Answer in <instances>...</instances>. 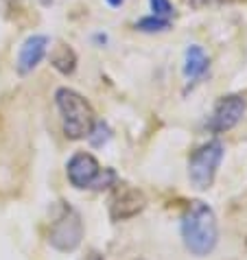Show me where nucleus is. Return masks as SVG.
I'll use <instances>...</instances> for the list:
<instances>
[{"instance_id": "9d476101", "label": "nucleus", "mask_w": 247, "mask_h": 260, "mask_svg": "<svg viewBox=\"0 0 247 260\" xmlns=\"http://www.w3.org/2000/svg\"><path fill=\"white\" fill-rule=\"evenodd\" d=\"M50 63H53V68L57 72H61V75H72L77 68V55L70 46L59 44L53 50V55H50Z\"/></svg>"}, {"instance_id": "39448f33", "label": "nucleus", "mask_w": 247, "mask_h": 260, "mask_svg": "<svg viewBox=\"0 0 247 260\" xmlns=\"http://www.w3.org/2000/svg\"><path fill=\"white\" fill-rule=\"evenodd\" d=\"M83 238V221L79 212L70 206L61 208V214L55 219V223L50 225L48 232V243L50 247H55L57 251H75L81 245Z\"/></svg>"}, {"instance_id": "423d86ee", "label": "nucleus", "mask_w": 247, "mask_h": 260, "mask_svg": "<svg viewBox=\"0 0 247 260\" xmlns=\"http://www.w3.org/2000/svg\"><path fill=\"white\" fill-rule=\"evenodd\" d=\"M245 112H247V101L241 94H228L219 99V103L214 105V110L206 122V129L210 134H225L243 120Z\"/></svg>"}, {"instance_id": "20e7f679", "label": "nucleus", "mask_w": 247, "mask_h": 260, "mask_svg": "<svg viewBox=\"0 0 247 260\" xmlns=\"http://www.w3.org/2000/svg\"><path fill=\"white\" fill-rule=\"evenodd\" d=\"M225 147L221 140H210L201 144L197 151H193L188 160V179L197 190H208L214 184L217 171L223 162Z\"/></svg>"}, {"instance_id": "f3484780", "label": "nucleus", "mask_w": 247, "mask_h": 260, "mask_svg": "<svg viewBox=\"0 0 247 260\" xmlns=\"http://www.w3.org/2000/svg\"><path fill=\"white\" fill-rule=\"evenodd\" d=\"M38 3H40L42 7H50V5H53V3H55V0H38Z\"/></svg>"}, {"instance_id": "dca6fc26", "label": "nucleus", "mask_w": 247, "mask_h": 260, "mask_svg": "<svg viewBox=\"0 0 247 260\" xmlns=\"http://www.w3.org/2000/svg\"><path fill=\"white\" fill-rule=\"evenodd\" d=\"M105 3L110 5V7H120L122 3H125V0H105Z\"/></svg>"}, {"instance_id": "9b49d317", "label": "nucleus", "mask_w": 247, "mask_h": 260, "mask_svg": "<svg viewBox=\"0 0 247 260\" xmlns=\"http://www.w3.org/2000/svg\"><path fill=\"white\" fill-rule=\"evenodd\" d=\"M171 22L173 20H166V18H160V16H144L136 22V28L140 33H164L171 28Z\"/></svg>"}, {"instance_id": "1a4fd4ad", "label": "nucleus", "mask_w": 247, "mask_h": 260, "mask_svg": "<svg viewBox=\"0 0 247 260\" xmlns=\"http://www.w3.org/2000/svg\"><path fill=\"white\" fill-rule=\"evenodd\" d=\"M184 77L188 79V85L199 83L203 77L210 72V57L206 55V50H203L199 44H191L186 48L184 53Z\"/></svg>"}, {"instance_id": "7ed1b4c3", "label": "nucleus", "mask_w": 247, "mask_h": 260, "mask_svg": "<svg viewBox=\"0 0 247 260\" xmlns=\"http://www.w3.org/2000/svg\"><path fill=\"white\" fill-rule=\"evenodd\" d=\"M66 175L77 190H103L116 184L114 169H101L99 160L88 151H77L66 164Z\"/></svg>"}, {"instance_id": "ddd939ff", "label": "nucleus", "mask_w": 247, "mask_h": 260, "mask_svg": "<svg viewBox=\"0 0 247 260\" xmlns=\"http://www.w3.org/2000/svg\"><path fill=\"white\" fill-rule=\"evenodd\" d=\"M151 5V13L160 18H166V20H173L175 18V7H173L171 0H149Z\"/></svg>"}, {"instance_id": "0eeeda50", "label": "nucleus", "mask_w": 247, "mask_h": 260, "mask_svg": "<svg viewBox=\"0 0 247 260\" xmlns=\"http://www.w3.org/2000/svg\"><path fill=\"white\" fill-rule=\"evenodd\" d=\"M48 35H31V38H26L22 42V46L18 50V61H16V68L20 75H28V72H33L35 68L42 63V59L46 57L48 53Z\"/></svg>"}, {"instance_id": "4468645a", "label": "nucleus", "mask_w": 247, "mask_h": 260, "mask_svg": "<svg viewBox=\"0 0 247 260\" xmlns=\"http://www.w3.org/2000/svg\"><path fill=\"white\" fill-rule=\"evenodd\" d=\"M225 3H232V0H188V5L195 7V9H206V7H219Z\"/></svg>"}, {"instance_id": "6e6552de", "label": "nucleus", "mask_w": 247, "mask_h": 260, "mask_svg": "<svg viewBox=\"0 0 247 260\" xmlns=\"http://www.w3.org/2000/svg\"><path fill=\"white\" fill-rule=\"evenodd\" d=\"M147 206V199L144 194L136 188H118L116 190V197L112 199L110 204V214L114 221H125V219H132L138 212L144 210Z\"/></svg>"}, {"instance_id": "2eb2a0df", "label": "nucleus", "mask_w": 247, "mask_h": 260, "mask_svg": "<svg viewBox=\"0 0 247 260\" xmlns=\"http://www.w3.org/2000/svg\"><path fill=\"white\" fill-rule=\"evenodd\" d=\"M94 42H97L99 46H105L107 44V35L105 33H97V35H94Z\"/></svg>"}, {"instance_id": "f8f14e48", "label": "nucleus", "mask_w": 247, "mask_h": 260, "mask_svg": "<svg viewBox=\"0 0 247 260\" xmlns=\"http://www.w3.org/2000/svg\"><path fill=\"white\" fill-rule=\"evenodd\" d=\"M110 138H112V132H110V127H107L105 122H94L92 132L88 134V140L94 144V147H103Z\"/></svg>"}, {"instance_id": "f257e3e1", "label": "nucleus", "mask_w": 247, "mask_h": 260, "mask_svg": "<svg viewBox=\"0 0 247 260\" xmlns=\"http://www.w3.org/2000/svg\"><path fill=\"white\" fill-rule=\"evenodd\" d=\"M179 234L184 247L197 258H206L219 243V223L217 214L206 201L195 199L186 206L179 221Z\"/></svg>"}, {"instance_id": "f03ea898", "label": "nucleus", "mask_w": 247, "mask_h": 260, "mask_svg": "<svg viewBox=\"0 0 247 260\" xmlns=\"http://www.w3.org/2000/svg\"><path fill=\"white\" fill-rule=\"evenodd\" d=\"M55 105L59 110L66 138L70 140L88 138L94 122H97V116H94V110L88 103V99L72 88H59L55 92Z\"/></svg>"}]
</instances>
